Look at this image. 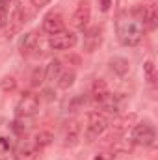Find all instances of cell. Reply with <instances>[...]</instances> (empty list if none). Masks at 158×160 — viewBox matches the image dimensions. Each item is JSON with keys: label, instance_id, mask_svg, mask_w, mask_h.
Wrapping results in <instances>:
<instances>
[{"label": "cell", "instance_id": "obj_14", "mask_svg": "<svg viewBox=\"0 0 158 160\" xmlns=\"http://www.w3.org/2000/svg\"><path fill=\"white\" fill-rule=\"evenodd\" d=\"M110 69H112L116 75H119V77H125V75L130 71V62H128L126 58H119V56H116V58L110 60Z\"/></svg>", "mask_w": 158, "mask_h": 160}, {"label": "cell", "instance_id": "obj_13", "mask_svg": "<svg viewBox=\"0 0 158 160\" xmlns=\"http://www.w3.org/2000/svg\"><path fill=\"white\" fill-rule=\"evenodd\" d=\"M39 155V149L34 143H24L21 147H17L15 151V160H36Z\"/></svg>", "mask_w": 158, "mask_h": 160}, {"label": "cell", "instance_id": "obj_8", "mask_svg": "<svg viewBox=\"0 0 158 160\" xmlns=\"http://www.w3.org/2000/svg\"><path fill=\"white\" fill-rule=\"evenodd\" d=\"M101 43H102V28L101 26H93L86 32V38H84V50L86 52L97 50Z\"/></svg>", "mask_w": 158, "mask_h": 160}, {"label": "cell", "instance_id": "obj_6", "mask_svg": "<svg viewBox=\"0 0 158 160\" xmlns=\"http://www.w3.org/2000/svg\"><path fill=\"white\" fill-rule=\"evenodd\" d=\"M75 45H77V36L69 30H62V32L50 36V39H48V47L54 50H67V48H73Z\"/></svg>", "mask_w": 158, "mask_h": 160}, {"label": "cell", "instance_id": "obj_1", "mask_svg": "<svg viewBox=\"0 0 158 160\" xmlns=\"http://www.w3.org/2000/svg\"><path fill=\"white\" fill-rule=\"evenodd\" d=\"M116 30H117V38L125 47H136L143 39V24L138 22L132 15H119L117 22H116Z\"/></svg>", "mask_w": 158, "mask_h": 160}, {"label": "cell", "instance_id": "obj_28", "mask_svg": "<svg viewBox=\"0 0 158 160\" xmlns=\"http://www.w3.org/2000/svg\"><path fill=\"white\" fill-rule=\"evenodd\" d=\"M50 0H32V4L36 6V8H43V6H47Z\"/></svg>", "mask_w": 158, "mask_h": 160}, {"label": "cell", "instance_id": "obj_7", "mask_svg": "<svg viewBox=\"0 0 158 160\" xmlns=\"http://www.w3.org/2000/svg\"><path fill=\"white\" fill-rule=\"evenodd\" d=\"M62 134H63V145L65 147H73L80 142V134H82V127L77 119H69L63 128H62Z\"/></svg>", "mask_w": 158, "mask_h": 160}, {"label": "cell", "instance_id": "obj_19", "mask_svg": "<svg viewBox=\"0 0 158 160\" xmlns=\"http://www.w3.org/2000/svg\"><path fill=\"white\" fill-rule=\"evenodd\" d=\"M132 149H134V142L132 140H126V138L116 140L114 145H112V151L114 153H130Z\"/></svg>", "mask_w": 158, "mask_h": 160}, {"label": "cell", "instance_id": "obj_23", "mask_svg": "<svg viewBox=\"0 0 158 160\" xmlns=\"http://www.w3.org/2000/svg\"><path fill=\"white\" fill-rule=\"evenodd\" d=\"M114 157H116L114 151H101V153H97L95 160H114Z\"/></svg>", "mask_w": 158, "mask_h": 160}, {"label": "cell", "instance_id": "obj_9", "mask_svg": "<svg viewBox=\"0 0 158 160\" xmlns=\"http://www.w3.org/2000/svg\"><path fill=\"white\" fill-rule=\"evenodd\" d=\"M63 26H65V22H63L62 15H58V13H50L43 19V32L48 34V36H54V34L62 32Z\"/></svg>", "mask_w": 158, "mask_h": 160}, {"label": "cell", "instance_id": "obj_30", "mask_svg": "<svg viewBox=\"0 0 158 160\" xmlns=\"http://www.w3.org/2000/svg\"><path fill=\"white\" fill-rule=\"evenodd\" d=\"M0 160H7V158H0Z\"/></svg>", "mask_w": 158, "mask_h": 160}, {"label": "cell", "instance_id": "obj_22", "mask_svg": "<svg viewBox=\"0 0 158 160\" xmlns=\"http://www.w3.org/2000/svg\"><path fill=\"white\" fill-rule=\"evenodd\" d=\"M15 88H17V80H15V77H4V78L0 80V89H2V91L9 93V91H13Z\"/></svg>", "mask_w": 158, "mask_h": 160}, {"label": "cell", "instance_id": "obj_25", "mask_svg": "<svg viewBox=\"0 0 158 160\" xmlns=\"http://www.w3.org/2000/svg\"><path fill=\"white\" fill-rule=\"evenodd\" d=\"M7 24V9L0 8V28H4Z\"/></svg>", "mask_w": 158, "mask_h": 160}, {"label": "cell", "instance_id": "obj_29", "mask_svg": "<svg viewBox=\"0 0 158 160\" xmlns=\"http://www.w3.org/2000/svg\"><path fill=\"white\" fill-rule=\"evenodd\" d=\"M7 2H11V0H0V8L7 9Z\"/></svg>", "mask_w": 158, "mask_h": 160}, {"label": "cell", "instance_id": "obj_11", "mask_svg": "<svg viewBox=\"0 0 158 160\" xmlns=\"http://www.w3.org/2000/svg\"><path fill=\"white\" fill-rule=\"evenodd\" d=\"M138 119V116L136 114H125V116H121L117 119L114 121V125H112V132L116 134V136H123V132L125 130H128L134 123Z\"/></svg>", "mask_w": 158, "mask_h": 160}, {"label": "cell", "instance_id": "obj_20", "mask_svg": "<svg viewBox=\"0 0 158 160\" xmlns=\"http://www.w3.org/2000/svg\"><path fill=\"white\" fill-rule=\"evenodd\" d=\"M143 75H145L147 84L155 86V82H156V67H155L153 60H147V62L143 63Z\"/></svg>", "mask_w": 158, "mask_h": 160}, {"label": "cell", "instance_id": "obj_17", "mask_svg": "<svg viewBox=\"0 0 158 160\" xmlns=\"http://www.w3.org/2000/svg\"><path fill=\"white\" fill-rule=\"evenodd\" d=\"M75 78H77V75H75V71H62L60 73V77H58V88L60 89H69L73 84H75Z\"/></svg>", "mask_w": 158, "mask_h": 160}, {"label": "cell", "instance_id": "obj_3", "mask_svg": "<svg viewBox=\"0 0 158 160\" xmlns=\"http://www.w3.org/2000/svg\"><path fill=\"white\" fill-rule=\"evenodd\" d=\"M130 140L134 142V145H143V147L153 145L155 140H156L155 127L149 125V123H140V125H136L134 130H132V138H130Z\"/></svg>", "mask_w": 158, "mask_h": 160}, {"label": "cell", "instance_id": "obj_2", "mask_svg": "<svg viewBox=\"0 0 158 160\" xmlns=\"http://www.w3.org/2000/svg\"><path fill=\"white\" fill-rule=\"evenodd\" d=\"M108 128V119L101 114V112H89L87 114V125L84 130V140L87 143H93L95 140H99Z\"/></svg>", "mask_w": 158, "mask_h": 160}, {"label": "cell", "instance_id": "obj_27", "mask_svg": "<svg viewBox=\"0 0 158 160\" xmlns=\"http://www.w3.org/2000/svg\"><path fill=\"white\" fill-rule=\"evenodd\" d=\"M110 6H112V0H101V9L102 11H108Z\"/></svg>", "mask_w": 158, "mask_h": 160}, {"label": "cell", "instance_id": "obj_26", "mask_svg": "<svg viewBox=\"0 0 158 160\" xmlns=\"http://www.w3.org/2000/svg\"><path fill=\"white\" fill-rule=\"evenodd\" d=\"M11 128H13L17 134H22V132H26V127H22V125H21V121H13Z\"/></svg>", "mask_w": 158, "mask_h": 160}, {"label": "cell", "instance_id": "obj_5", "mask_svg": "<svg viewBox=\"0 0 158 160\" xmlns=\"http://www.w3.org/2000/svg\"><path fill=\"white\" fill-rule=\"evenodd\" d=\"M89 19H91V6L87 0H80L75 13H73V19H71V24L73 28L77 30H86L87 24H89Z\"/></svg>", "mask_w": 158, "mask_h": 160}, {"label": "cell", "instance_id": "obj_18", "mask_svg": "<svg viewBox=\"0 0 158 160\" xmlns=\"http://www.w3.org/2000/svg\"><path fill=\"white\" fill-rule=\"evenodd\" d=\"M62 73V60H50L48 65H45V75L47 80H56Z\"/></svg>", "mask_w": 158, "mask_h": 160}, {"label": "cell", "instance_id": "obj_24", "mask_svg": "<svg viewBox=\"0 0 158 160\" xmlns=\"http://www.w3.org/2000/svg\"><path fill=\"white\" fill-rule=\"evenodd\" d=\"M11 149V142L4 136H0V153H7Z\"/></svg>", "mask_w": 158, "mask_h": 160}, {"label": "cell", "instance_id": "obj_15", "mask_svg": "<svg viewBox=\"0 0 158 160\" xmlns=\"http://www.w3.org/2000/svg\"><path fill=\"white\" fill-rule=\"evenodd\" d=\"M52 140H54L52 132H48V130H39V132L36 134V138H34V145L41 151V149L48 147V145L52 143Z\"/></svg>", "mask_w": 158, "mask_h": 160}, {"label": "cell", "instance_id": "obj_12", "mask_svg": "<svg viewBox=\"0 0 158 160\" xmlns=\"http://www.w3.org/2000/svg\"><path fill=\"white\" fill-rule=\"evenodd\" d=\"M108 95H110V86L106 84V80L97 78L93 82V86H91V99L99 104V102H102Z\"/></svg>", "mask_w": 158, "mask_h": 160}, {"label": "cell", "instance_id": "obj_21", "mask_svg": "<svg viewBox=\"0 0 158 160\" xmlns=\"http://www.w3.org/2000/svg\"><path fill=\"white\" fill-rule=\"evenodd\" d=\"M45 80H47V75H45V65L36 67V69H34V73H32V78H30L32 88H39V86H43V84H45Z\"/></svg>", "mask_w": 158, "mask_h": 160}, {"label": "cell", "instance_id": "obj_16", "mask_svg": "<svg viewBox=\"0 0 158 160\" xmlns=\"http://www.w3.org/2000/svg\"><path fill=\"white\" fill-rule=\"evenodd\" d=\"M99 106L104 110V112H108V114H117L119 112V99L117 95H108L102 102H99Z\"/></svg>", "mask_w": 158, "mask_h": 160}, {"label": "cell", "instance_id": "obj_10", "mask_svg": "<svg viewBox=\"0 0 158 160\" xmlns=\"http://www.w3.org/2000/svg\"><path fill=\"white\" fill-rule=\"evenodd\" d=\"M37 45H39V39H37V34L36 32H28L24 34L21 41H19V50L22 56H32L34 50H37Z\"/></svg>", "mask_w": 158, "mask_h": 160}, {"label": "cell", "instance_id": "obj_4", "mask_svg": "<svg viewBox=\"0 0 158 160\" xmlns=\"http://www.w3.org/2000/svg\"><path fill=\"white\" fill-rule=\"evenodd\" d=\"M37 110H39V97L34 93H22V97L19 99L17 108H15L17 116L19 118H32L37 114Z\"/></svg>", "mask_w": 158, "mask_h": 160}]
</instances>
